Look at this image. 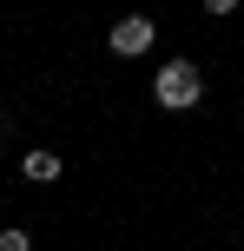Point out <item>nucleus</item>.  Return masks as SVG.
Returning <instances> with one entry per match:
<instances>
[{
  "label": "nucleus",
  "mask_w": 244,
  "mask_h": 251,
  "mask_svg": "<svg viewBox=\"0 0 244 251\" xmlns=\"http://www.w3.org/2000/svg\"><path fill=\"white\" fill-rule=\"evenodd\" d=\"M198 93H205V73H198L192 60L158 66V79H152V100L165 106V113H185V106H198Z\"/></svg>",
  "instance_id": "f257e3e1"
},
{
  "label": "nucleus",
  "mask_w": 244,
  "mask_h": 251,
  "mask_svg": "<svg viewBox=\"0 0 244 251\" xmlns=\"http://www.w3.org/2000/svg\"><path fill=\"white\" fill-rule=\"evenodd\" d=\"M152 40H158V26H152V20H145V13H126V20H119V26H112V33H106V47H112V53H119V60H139V53H145V47H152Z\"/></svg>",
  "instance_id": "f03ea898"
},
{
  "label": "nucleus",
  "mask_w": 244,
  "mask_h": 251,
  "mask_svg": "<svg viewBox=\"0 0 244 251\" xmlns=\"http://www.w3.org/2000/svg\"><path fill=\"white\" fill-rule=\"evenodd\" d=\"M20 172L33 178V185H53V178L66 172V165H60V152H40V146H33V152H26V159H20Z\"/></svg>",
  "instance_id": "7ed1b4c3"
},
{
  "label": "nucleus",
  "mask_w": 244,
  "mask_h": 251,
  "mask_svg": "<svg viewBox=\"0 0 244 251\" xmlns=\"http://www.w3.org/2000/svg\"><path fill=\"white\" fill-rule=\"evenodd\" d=\"M0 251H33V238L26 231H0Z\"/></svg>",
  "instance_id": "20e7f679"
},
{
  "label": "nucleus",
  "mask_w": 244,
  "mask_h": 251,
  "mask_svg": "<svg viewBox=\"0 0 244 251\" xmlns=\"http://www.w3.org/2000/svg\"><path fill=\"white\" fill-rule=\"evenodd\" d=\"M205 7H211V13H231V7H238V0H205Z\"/></svg>",
  "instance_id": "39448f33"
}]
</instances>
